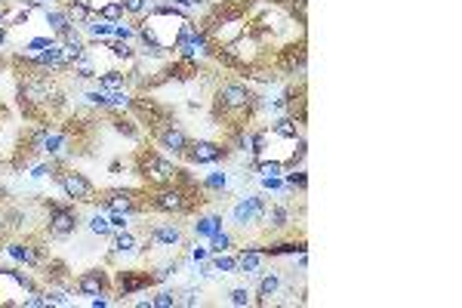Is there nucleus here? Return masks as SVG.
Listing matches in <instances>:
<instances>
[{
    "instance_id": "obj_1",
    "label": "nucleus",
    "mask_w": 462,
    "mask_h": 308,
    "mask_svg": "<svg viewBox=\"0 0 462 308\" xmlns=\"http://www.w3.org/2000/svg\"><path fill=\"white\" fill-rule=\"evenodd\" d=\"M200 188H182V185L169 182V185H158L151 188V194H145V204L154 213H164V216H185L191 213L194 207H200Z\"/></svg>"
},
{
    "instance_id": "obj_2",
    "label": "nucleus",
    "mask_w": 462,
    "mask_h": 308,
    "mask_svg": "<svg viewBox=\"0 0 462 308\" xmlns=\"http://www.w3.org/2000/svg\"><path fill=\"white\" fill-rule=\"evenodd\" d=\"M136 173L142 176L145 185L158 188V185L176 182V173H179V167H176L169 158H164V154H158V151H151V148H142L139 154H136Z\"/></svg>"
},
{
    "instance_id": "obj_3",
    "label": "nucleus",
    "mask_w": 462,
    "mask_h": 308,
    "mask_svg": "<svg viewBox=\"0 0 462 308\" xmlns=\"http://www.w3.org/2000/svg\"><path fill=\"white\" fill-rule=\"evenodd\" d=\"M145 238H148V244L142 247L151 250V253H167L173 259V253L182 247V229L176 222H154V225H145Z\"/></svg>"
},
{
    "instance_id": "obj_4",
    "label": "nucleus",
    "mask_w": 462,
    "mask_h": 308,
    "mask_svg": "<svg viewBox=\"0 0 462 308\" xmlns=\"http://www.w3.org/2000/svg\"><path fill=\"white\" fill-rule=\"evenodd\" d=\"M46 231L50 238H68V234L77 231L80 225V216H77V207L75 200H65V204H50L46 207Z\"/></svg>"
},
{
    "instance_id": "obj_5",
    "label": "nucleus",
    "mask_w": 462,
    "mask_h": 308,
    "mask_svg": "<svg viewBox=\"0 0 462 308\" xmlns=\"http://www.w3.org/2000/svg\"><path fill=\"white\" fill-rule=\"evenodd\" d=\"M265 210H269V198L265 194H244L231 210L234 229H253V225L265 222Z\"/></svg>"
},
{
    "instance_id": "obj_6",
    "label": "nucleus",
    "mask_w": 462,
    "mask_h": 308,
    "mask_svg": "<svg viewBox=\"0 0 462 308\" xmlns=\"http://www.w3.org/2000/svg\"><path fill=\"white\" fill-rule=\"evenodd\" d=\"M56 182L65 191V198L75 200V204H96V185L77 169H59Z\"/></svg>"
},
{
    "instance_id": "obj_7",
    "label": "nucleus",
    "mask_w": 462,
    "mask_h": 308,
    "mask_svg": "<svg viewBox=\"0 0 462 308\" xmlns=\"http://www.w3.org/2000/svg\"><path fill=\"white\" fill-rule=\"evenodd\" d=\"M102 207L108 210V213H148V204H145V198L136 188H108L102 194Z\"/></svg>"
},
{
    "instance_id": "obj_8",
    "label": "nucleus",
    "mask_w": 462,
    "mask_h": 308,
    "mask_svg": "<svg viewBox=\"0 0 462 308\" xmlns=\"http://www.w3.org/2000/svg\"><path fill=\"white\" fill-rule=\"evenodd\" d=\"M229 145L222 142H213V139H188V145H185L182 158L188 160L191 167H204V164H219V160L229 158Z\"/></svg>"
},
{
    "instance_id": "obj_9",
    "label": "nucleus",
    "mask_w": 462,
    "mask_h": 308,
    "mask_svg": "<svg viewBox=\"0 0 462 308\" xmlns=\"http://www.w3.org/2000/svg\"><path fill=\"white\" fill-rule=\"evenodd\" d=\"M154 274L148 271H139V269H120L115 274V281H111V287H115L117 296H133V293H142V290L154 287Z\"/></svg>"
},
{
    "instance_id": "obj_10",
    "label": "nucleus",
    "mask_w": 462,
    "mask_h": 308,
    "mask_svg": "<svg viewBox=\"0 0 462 308\" xmlns=\"http://www.w3.org/2000/svg\"><path fill=\"white\" fill-rule=\"evenodd\" d=\"M4 250L10 253L15 262H22V265H28V269H40V265L46 262V247H40L37 240H6Z\"/></svg>"
},
{
    "instance_id": "obj_11",
    "label": "nucleus",
    "mask_w": 462,
    "mask_h": 308,
    "mask_svg": "<svg viewBox=\"0 0 462 308\" xmlns=\"http://www.w3.org/2000/svg\"><path fill=\"white\" fill-rule=\"evenodd\" d=\"M154 139H158V145L169 154H176V158H182L185 145H188V133H185L182 127H176L173 120H167V124H160L158 129H154Z\"/></svg>"
},
{
    "instance_id": "obj_12",
    "label": "nucleus",
    "mask_w": 462,
    "mask_h": 308,
    "mask_svg": "<svg viewBox=\"0 0 462 308\" xmlns=\"http://www.w3.org/2000/svg\"><path fill=\"white\" fill-rule=\"evenodd\" d=\"M75 290L80 296H99V293H108L111 290V278H108V271L105 269H90V271H84L80 278L75 281Z\"/></svg>"
},
{
    "instance_id": "obj_13",
    "label": "nucleus",
    "mask_w": 462,
    "mask_h": 308,
    "mask_svg": "<svg viewBox=\"0 0 462 308\" xmlns=\"http://www.w3.org/2000/svg\"><path fill=\"white\" fill-rule=\"evenodd\" d=\"M111 259H133V256H142V244L133 231H117L115 240H111V250H108Z\"/></svg>"
},
{
    "instance_id": "obj_14",
    "label": "nucleus",
    "mask_w": 462,
    "mask_h": 308,
    "mask_svg": "<svg viewBox=\"0 0 462 308\" xmlns=\"http://www.w3.org/2000/svg\"><path fill=\"white\" fill-rule=\"evenodd\" d=\"M293 222V207L287 204V200H274V204H269V210H265V229L271 231H283L287 225Z\"/></svg>"
},
{
    "instance_id": "obj_15",
    "label": "nucleus",
    "mask_w": 462,
    "mask_h": 308,
    "mask_svg": "<svg viewBox=\"0 0 462 308\" xmlns=\"http://www.w3.org/2000/svg\"><path fill=\"white\" fill-rule=\"evenodd\" d=\"M259 305H271L274 302V296H281L283 293V274L281 271H269V274H262L259 278Z\"/></svg>"
},
{
    "instance_id": "obj_16",
    "label": "nucleus",
    "mask_w": 462,
    "mask_h": 308,
    "mask_svg": "<svg viewBox=\"0 0 462 308\" xmlns=\"http://www.w3.org/2000/svg\"><path fill=\"white\" fill-rule=\"evenodd\" d=\"M265 256H299V253H305V240L299 238V240H271V244H265V247H259Z\"/></svg>"
},
{
    "instance_id": "obj_17",
    "label": "nucleus",
    "mask_w": 462,
    "mask_h": 308,
    "mask_svg": "<svg viewBox=\"0 0 462 308\" xmlns=\"http://www.w3.org/2000/svg\"><path fill=\"white\" fill-rule=\"evenodd\" d=\"M262 259H265L262 250L244 247L238 253V274H259V269H262Z\"/></svg>"
},
{
    "instance_id": "obj_18",
    "label": "nucleus",
    "mask_w": 462,
    "mask_h": 308,
    "mask_svg": "<svg viewBox=\"0 0 462 308\" xmlns=\"http://www.w3.org/2000/svg\"><path fill=\"white\" fill-rule=\"evenodd\" d=\"M62 10H65V15H68L71 25H86V22H90L93 15H96L93 6L86 4V0H65Z\"/></svg>"
},
{
    "instance_id": "obj_19",
    "label": "nucleus",
    "mask_w": 462,
    "mask_h": 308,
    "mask_svg": "<svg viewBox=\"0 0 462 308\" xmlns=\"http://www.w3.org/2000/svg\"><path fill=\"white\" fill-rule=\"evenodd\" d=\"M200 185V191H231L234 188V182H231V173H225V169H216V173H210V176H204V179L198 182Z\"/></svg>"
},
{
    "instance_id": "obj_20",
    "label": "nucleus",
    "mask_w": 462,
    "mask_h": 308,
    "mask_svg": "<svg viewBox=\"0 0 462 308\" xmlns=\"http://www.w3.org/2000/svg\"><path fill=\"white\" fill-rule=\"evenodd\" d=\"M219 229H222V216H219V213L198 216V219H194V225H191V231L198 234V238H207V240L213 238V234H216Z\"/></svg>"
},
{
    "instance_id": "obj_21",
    "label": "nucleus",
    "mask_w": 462,
    "mask_h": 308,
    "mask_svg": "<svg viewBox=\"0 0 462 308\" xmlns=\"http://www.w3.org/2000/svg\"><path fill=\"white\" fill-rule=\"evenodd\" d=\"M99 77V86L105 93H117V90H129V80L124 71H117V68H108V71H102V75H96Z\"/></svg>"
},
{
    "instance_id": "obj_22",
    "label": "nucleus",
    "mask_w": 462,
    "mask_h": 308,
    "mask_svg": "<svg viewBox=\"0 0 462 308\" xmlns=\"http://www.w3.org/2000/svg\"><path fill=\"white\" fill-rule=\"evenodd\" d=\"M68 71L75 75L77 80H90L96 77V62H93V50H86V53H80L75 62L68 65Z\"/></svg>"
},
{
    "instance_id": "obj_23",
    "label": "nucleus",
    "mask_w": 462,
    "mask_h": 308,
    "mask_svg": "<svg viewBox=\"0 0 462 308\" xmlns=\"http://www.w3.org/2000/svg\"><path fill=\"white\" fill-rule=\"evenodd\" d=\"M46 302L50 305H71V290H68V281H50L46 287Z\"/></svg>"
},
{
    "instance_id": "obj_24",
    "label": "nucleus",
    "mask_w": 462,
    "mask_h": 308,
    "mask_svg": "<svg viewBox=\"0 0 462 308\" xmlns=\"http://www.w3.org/2000/svg\"><path fill=\"white\" fill-rule=\"evenodd\" d=\"M111 28H115V22L102 19L99 13H96L93 19L86 22V34H90V37H96V40H108V37H111Z\"/></svg>"
},
{
    "instance_id": "obj_25",
    "label": "nucleus",
    "mask_w": 462,
    "mask_h": 308,
    "mask_svg": "<svg viewBox=\"0 0 462 308\" xmlns=\"http://www.w3.org/2000/svg\"><path fill=\"white\" fill-rule=\"evenodd\" d=\"M210 265H213V271H219V274H238V256L210 253Z\"/></svg>"
},
{
    "instance_id": "obj_26",
    "label": "nucleus",
    "mask_w": 462,
    "mask_h": 308,
    "mask_svg": "<svg viewBox=\"0 0 462 308\" xmlns=\"http://www.w3.org/2000/svg\"><path fill=\"white\" fill-rule=\"evenodd\" d=\"M56 40H59L62 46H75L77 53H84L86 50V40H84V34L77 31V25H68L62 31V34H56Z\"/></svg>"
},
{
    "instance_id": "obj_27",
    "label": "nucleus",
    "mask_w": 462,
    "mask_h": 308,
    "mask_svg": "<svg viewBox=\"0 0 462 308\" xmlns=\"http://www.w3.org/2000/svg\"><path fill=\"white\" fill-rule=\"evenodd\" d=\"M44 19H46V25H50L53 34H62V31L71 25L68 15H65V10H50V6L44 10Z\"/></svg>"
},
{
    "instance_id": "obj_28",
    "label": "nucleus",
    "mask_w": 462,
    "mask_h": 308,
    "mask_svg": "<svg viewBox=\"0 0 462 308\" xmlns=\"http://www.w3.org/2000/svg\"><path fill=\"white\" fill-rule=\"evenodd\" d=\"M111 231H115V229H111V219L108 216H102V213H93L90 216V234H93V238H108Z\"/></svg>"
},
{
    "instance_id": "obj_29",
    "label": "nucleus",
    "mask_w": 462,
    "mask_h": 308,
    "mask_svg": "<svg viewBox=\"0 0 462 308\" xmlns=\"http://www.w3.org/2000/svg\"><path fill=\"white\" fill-rule=\"evenodd\" d=\"M124 4V13L127 15H139V19H145V15L151 13V0H120Z\"/></svg>"
},
{
    "instance_id": "obj_30",
    "label": "nucleus",
    "mask_w": 462,
    "mask_h": 308,
    "mask_svg": "<svg viewBox=\"0 0 462 308\" xmlns=\"http://www.w3.org/2000/svg\"><path fill=\"white\" fill-rule=\"evenodd\" d=\"M99 15L102 19H108V22H120L127 13H124V4H120V0H108V4L99 6Z\"/></svg>"
},
{
    "instance_id": "obj_31",
    "label": "nucleus",
    "mask_w": 462,
    "mask_h": 308,
    "mask_svg": "<svg viewBox=\"0 0 462 308\" xmlns=\"http://www.w3.org/2000/svg\"><path fill=\"white\" fill-rule=\"evenodd\" d=\"M229 250H231V234L219 229L213 238H210V253H229Z\"/></svg>"
},
{
    "instance_id": "obj_32",
    "label": "nucleus",
    "mask_w": 462,
    "mask_h": 308,
    "mask_svg": "<svg viewBox=\"0 0 462 308\" xmlns=\"http://www.w3.org/2000/svg\"><path fill=\"white\" fill-rule=\"evenodd\" d=\"M111 37H115V40H127V44H129L133 37H139V31H136V25H129V22L120 19V22H115V28H111Z\"/></svg>"
},
{
    "instance_id": "obj_33",
    "label": "nucleus",
    "mask_w": 462,
    "mask_h": 308,
    "mask_svg": "<svg viewBox=\"0 0 462 308\" xmlns=\"http://www.w3.org/2000/svg\"><path fill=\"white\" fill-rule=\"evenodd\" d=\"M283 176H287V179H283V182H287L290 188H299V191H305V188H308V176H305V169H296V167H290V169H287V173H283Z\"/></svg>"
},
{
    "instance_id": "obj_34",
    "label": "nucleus",
    "mask_w": 462,
    "mask_h": 308,
    "mask_svg": "<svg viewBox=\"0 0 462 308\" xmlns=\"http://www.w3.org/2000/svg\"><path fill=\"white\" fill-rule=\"evenodd\" d=\"M229 302H231V305H238V308L253 305V293H250L247 287H234L231 293H229Z\"/></svg>"
},
{
    "instance_id": "obj_35",
    "label": "nucleus",
    "mask_w": 462,
    "mask_h": 308,
    "mask_svg": "<svg viewBox=\"0 0 462 308\" xmlns=\"http://www.w3.org/2000/svg\"><path fill=\"white\" fill-rule=\"evenodd\" d=\"M22 305L25 308H50V302H46V296L40 293V290H28L25 299H22Z\"/></svg>"
},
{
    "instance_id": "obj_36",
    "label": "nucleus",
    "mask_w": 462,
    "mask_h": 308,
    "mask_svg": "<svg viewBox=\"0 0 462 308\" xmlns=\"http://www.w3.org/2000/svg\"><path fill=\"white\" fill-rule=\"evenodd\" d=\"M176 305V293H169V290H164V293H158L151 299V308H173Z\"/></svg>"
},
{
    "instance_id": "obj_37",
    "label": "nucleus",
    "mask_w": 462,
    "mask_h": 308,
    "mask_svg": "<svg viewBox=\"0 0 462 308\" xmlns=\"http://www.w3.org/2000/svg\"><path fill=\"white\" fill-rule=\"evenodd\" d=\"M176 305H198V293L194 290H182V293H176Z\"/></svg>"
},
{
    "instance_id": "obj_38",
    "label": "nucleus",
    "mask_w": 462,
    "mask_h": 308,
    "mask_svg": "<svg viewBox=\"0 0 462 308\" xmlns=\"http://www.w3.org/2000/svg\"><path fill=\"white\" fill-rule=\"evenodd\" d=\"M191 259H194V262H207V259H210V250H207V247H191Z\"/></svg>"
},
{
    "instance_id": "obj_39",
    "label": "nucleus",
    "mask_w": 462,
    "mask_h": 308,
    "mask_svg": "<svg viewBox=\"0 0 462 308\" xmlns=\"http://www.w3.org/2000/svg\"><path fill=\"white\" fill-rule=\"evenodd\" d=\"M10 234V225H6V213H0V238H6Z\"/></svg>"
},
{
    "instance_id": "obj_40",
    "label": "nucleus",
    "mask_w": 462,
    "mask_h": 308,
    "mask_svg": "<svg viewBox=\"0 0 462 308\" xmlns=\"http://www.w3.org/2000/svg\"><path fill=\"white\" fill-rule=\"evenodd\" d=\"M4 44H6V31L0 28V46H4Z\"/></svg>"
},
{
    "instance_id": "obj_41",
    "label": "nucleus",
    "mask_w": 462,
    "mask_h": 308,
    "mask_svg": "<svg viewBox=\"0 0 462 308\" xmlns=\"http://www.w3.org/2000/svg\"><path fill=\"white\" fill-rule=\"evenodd\" d=\"M6 25V22H4V13H0V28H4Z\"/></svg>"
},
{
    "instance_id": "obj_42",
    "label": "nucleus",
    "mask_w": 462,
    "mask_h": 308,
    "mask_svg": "<svg viewBox=\"0 0 462 308\" xmlns=\"http://www.w3.org/2000/svg\"><path fill=\"white\" fill-rule=\"evenodd\" d=\"M0 10H4V0H0Z\"/></svg>"
},
{
    "instance_id": "obj_43",
    "label": "nucleus",
    "mask_w": 462,
    "mask_h": 308,
    "mask_svg": "<svg viewBox=\"0 0 462 308\" xmlns=\"http://www.w3.org/2000/svg\"><path fill=\"white\" fill-rule=\"evenodd\" d=\"M0 68H4V62H0Z\"/></svg>"
}]
</instances>
